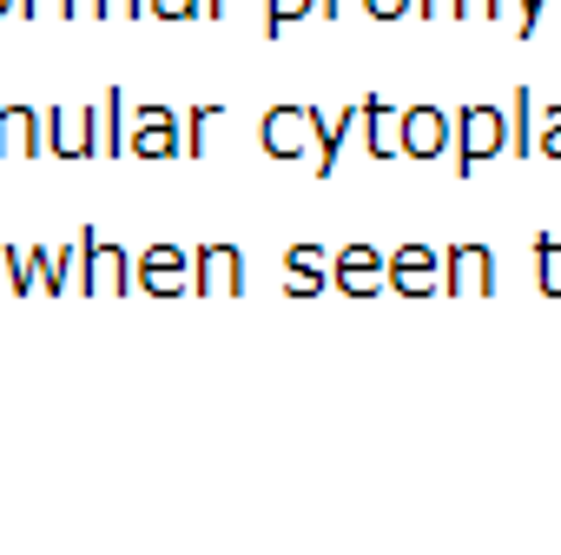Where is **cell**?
<instances>
[{
	"label": "cell",
	"mask_w": 561,
	"mask_h": 555,
	"mask_svg": "<svg viewBox=\"0 0 561 555\" xmlns=\"http://www.w3.org/2000/svg\"><path fill=\"white\" fill-rule=\"evenodd\" d=\"M364 120V106H351V113H337V120H324L318 113V179L324 172H337V152H344V133Z\"/></svg>",
	"instance_id": "13"
},
{
	"label": "cell",
	"mask_w": 561,
	"mask_h": 555,
	"mask_svg": "<svg viewBox=\"0 0 561 555\" xmlns=\"http://www.w3.org/2000/svg\"><path fill=\"white\" fill-rule=\"evenodd\" d=\"M449 139H456V120H443V106H410V113H397V146H403L410 159H436Z\"/></svg>",
	"instance_id": "3"
},
{
	"label": "cell",
	"mask_w": 561,
	"mask_h": 555,
	"mask_svg": "<svg viewBox=\"0 0 561 555\" xmlns=\"http://www.w3.org/2000/svg\"><path fill=\"white\" fill-rule=\"evenodd\" d=\"M364 126H370V152H377V159L403 152V146H397V113H390L383 100H364Z\"/></svg>",
	"instance_id": "14"
},
{
	"label": "cell",
	"mask_w": 561,
	"mask_h": 555,
	"mask_svg": "<svg viewBox=\"0 0 561 555\" xmlns=\"http://www.w3.org/2000/svg\"><path fill=\"white\" fill-rule=\"evenodd\" d=\"M8 8H14V0H0V14H8Z\"/></svg>",
	"instance_id": "30"
},
{
	"label": "cell",
	"mask_w": 561,
	"mask_h": 555,
	"mask_svg": "<svg viewBox=\"0 0 561 555\" xmlns=\"http://www.w3.org/2000/svg\"><path fill=\"white\" fill-rule=\"evenodd\" d=\"M364 8H370L377 21H397V14H410V8H416V0H364Z\"/></svg>",
	"instance_id": "26"
},
{
	"label": "cell",
	"mask_w": 561,
	"mask_h": 555,
	"mask_svg": "<svg viewBox=\"0 0 561 555\" xmlns=\"http://www.w3.org/2000/svg\"><path fill=\"white\" fill-rule=\"evenodd\" d=\"M318 146V113L311 106H277L264 113V152L271 159H305Z\"/></svg>",
	"instance_id": "2"
},
{
	"label": "cell",
	"mask_w": 561,
	"mask_h": 555,
	"mask_svg": "<svg viewBox=\"0 0 561 555\" xmlns=\"http://www.w3.org/2000/svg\"><path fill=\"white\" fill-rule=\"evenodd\" d=\"M139 285H146L152 298H179V285H192L185 251H179V245H152V251L139 258Z\"/></svg>",
	"instance_id": "7"
},
{
	"label": "cell",
	"mask_w": 561,
	"mask_h": 555,
	"mask_svg": "<svg viewBox=\"0 0 561 555\" xmlns=\"http://www.w3.org/2000/svg\"><path fill=\"white\" fill-rule=\"evenodd\" d=\"M285 292L291 298H318L324 292V245H291V258H285Z\"/></svg>",
	"instance_id": "11"
},
{
	"label": "cell",
	"mask_w": 561,
	"mask_h": 555,
	"mask_svg": "<svg viewBox=\"0 0 561 555\" xmlns=\"http://www.w3.org/2000/svg\"><path fill=\"white\" fill-rule=\"evenodd\" d=\"M535 152L561 159V106H548V120H541V133H535Z\"/></svg>",
	"instance_id": "21"
},
{
	"label": "cell",
	"mask_w": 561,
	"mask_h": 555,
	"mask_svg": "<svg viewBox=\"0 0 561 555\" xmlns=\"http://www.w3.org/2000/svg\"><path fill=\"white\" fill-rule=\"evenodd\" d=\"M8 278H14V292H34V285H41V271H34V251L8 245Z\"/></svg>",
	"instance_id": "20"
},
{
	"label": "cell",
	"mask_w": 561,
	"mask_h": 555,
	"mask_svg": "<svg viewBox=\"0 0 561 555\" xmlns=\"http://www.w3.org/2000/svg\"><path fill=\"white\" fill-rule=\"evenodd\" d=\"M515 8H522V21H515V34H535V27H541V8H548V0H515Z\"/></svg>",
	"instance_id": "25"
},
{
	"label": "cell",
	"mask_w": 561,
	"mask_h": 555,
	"mask_svg": "<svg viewBox=\"0 0 561 555\" xmlns=\"http://www.w3.org/2000/svg\"><path fill=\"white\" fill-rule=\"evenodd\" d=\"M502 0H456V21H489Z\"/></svg>",
	"instance_id": "24"
},
{
	"label": "cell",
	"mask_w": 561,
	"mask_h": 555,
	"mask_svg": "<svg viewBox=\"0 0 561 555\" xmlns=\"http://www.w3.org/2000/svg\"><path fill=\"white\" fill-rule=\"evenodd\" d=\"M535 278L548 298H561V238H535Z\"/></svg>",
	"instance_id": "16"
},
{
	"label": "cell",
	"mask_w": 561,
	"mask_h": 555,
	"mask_svg": "<svg viewBox=\"0 0 561 555\" xmlns=\"http://www.w3.org/2000/svg\"><path fill=\"white\" fill-rule=\"evenodd\" d=\"M508 152H535V133H528V93H515V106H508Z\"/></svg>",
	"instance_id": "19"
},
{
	"label": "cell",
	"mask_w": 561,
	"mask_h": 555,
	"mask_svg": "<svg viewBox=\"0 0 561 555\" xmlns=\"http://www.w3.org/2000/svg\"><path fill=\"white\" fill-rule=\"evenodd\" d=\"M337 285H344L351 298L383 292V258H377L370 245H344V251H337Z\"/></svg>",
	"instance_id": "10"
},
{
	"label": "cell",
	"mask_w": 561,
	"mask_h": 555,
	"mask_svg": "<svg viewBox=\"0 0 561 555\" xmlns=\"http://www.w3.org/2000/svg\"><path fill=\"white\" fill-rule=\"evenodd\" d=\"M495 285V258L482 245H449L443 258V292H489Z\"/></svg>",
	"instance_id": "8"
},
{
	"label": "cell",
	"mask_w": 561,
	"mask_h": 555,
	"mask_svg": "<svg viewBox=\"0 0 561 555\" xmlns=\"http://www.w3.org/2000/svg\"><path fill=\"white\" fill-rule=\"evenodd\" d=\"M318 0H264V34H285L291 21H305Z\"/></svg>",
	"instance_id": "17"
},
{
	"label": "cell",
	"mask_w": 561,
	"mask_h": 555,
	"mask_svg": "<svg viewBox=\"0 0 561 555\" xmlns=\"http://www.w3.org/2000/svg\"><path fill=\"white\" fill-rule=\"evenodd\" d=\"M41 120L27 113V106H0V152H41L47 139L34 133Z\"/></svg>",
	"instance_id": "12"
},
{
	"label": "cell",
	"mask_w": 561,
	"mask_h": 555,
	"mask_svg": "<svg viewBox=\"0 0 561 555\" xmlns=\"http://www.w3.org/2000/svg\"><path fill=\"white\" fill-rule=\"evenodd\" d=\"M21 14H34V21H47V14H67L73 21V0H14Z\"/></svg>",
	"instance_id": "23"
},
{
	"label": "cell",
	"mask_w": 561,
	"mask_h": 555,
	"mask_svg": "<svg viewBox=\"0 0 561 555\" xmlns=\"http://www.w3.org/2000/svg\"><path fill=\"white\" fill-rule=\"evenodd\" d=\"M318 14H324V21H337V0H318Z\"/></svg>",
	"instance_id": "29"
},
{
	"label": "cell",
	"mask_w": 561,
	"mask_h": 555,
	"mask_svg": "<svg viewBox=\"0 0 561 555\" xmlns=\"http://www.w3.org/2000/svg\"><path fill=\"white\" fill-rule=\"evenodd\" d=\"M238 285H244V258H238V245H225V238L205 245L198 264H192V292H211V298H218V292H238Z\"/></svg>",
	"instance_id": "5"
},
{
	"label": "cell",
	"mask_w": 561,
	"mask_h": 555,
	"mask_svg": "<svg viewBox=\"0 0 561 555\" xmlns=\"http://www.w3.org/2000/svg\"><path fill=\"white\" fill-rule=\"evenodd\" d=\"M126 152H139V159H172V152H179V120H172L165 106H146V113H133Z\"/></svg>",
	"instance_id": "6"
},
{
	"label": "cell",
	"mask_w": 561,
	"mask_h": 555,
	"mask_svg": "<svg viewBox=\"0 0 561 555\" xmlns=\"http://www.w3.org/2000/svg\"><path fill=\"white\" fill-rule=\"evenodd\" d=\"M146 8L159 21H192V14H205V0H146Z\"/></svg>",
	"instance_id": "22"
},
{
	"label": "cell",
	"mask_w": 561,
	"mask_h": 555,
	"mask_svg": "<svg viewBox=\"0 0 561 555\" xmlns=\"http://www.w3.org/2000/svg\"><path fill=\"white\" fill-rule=\"evenodd\" d=\"M390 285H397L403 298H430V292L443 285V258H436L430 245H403V251L390 258Z\"/></svg>",
	"instance_id": "4"
},
{
	"label": "cell",
	"mask_w": 561,
	"mask_h": 555,
	"mask_svg": "<svg viewBox=\"0 0 561 555\" xmlns=\"http://www.w3.org/2000/svg\"><path fill=\"white\" fill-rule=\"evenodd\" d=\"M185 126H192V133H185V152H205V146H211V133L225 126V106H198Z\"/></svg>",
	"instance_id": "18"
},
{
	"label": "cell",
	"mask_w": 561,
	"mask_h": 555,
	"mask_svg": "<svg viewBox=\"0 0 561 555\" xmlns=\"http://www.w3.org/2000/svg\"><path fill=\"white\" fill-rule=\"evenodd\" d=\"M416 14H423V21H443V14L456 21V0H416Z\"/></svg>",
	"instance_id": "28"
},
{
	"label": "cell",
	"mask_w": 561,
	"mask_h": 555,
	"mask_svg": "<svg viewBox=\"0 0 561 555\" xmlns=\"http://www.w3.org/2000/svg\"><path fill=\"white\" fill-rule=\"evenodd\" d=\"M456 172H476L489 152H508V113H495V106H462L456 113Z\"/></svg>",
	"instance_id": "1"
},
{
	"label": "cell",
	"mask_w": 561,
	"mask_h": 555,
	"mask_svg": "<svg viewBox=\"0 0 561 555\" xmlns=\"http://www.w3.org/2000/svg\"><path fill=\"white\" fill-rule=\"evenodd\" d=\"M100 152H126V100L119 93H106V106H100Z\"/></svg>",
	"instance_id": "15"
},
{
	"label": "cell",
	"mask_w": 561,
	"mask_h": 555,
	"mask_svg": "<svg viewBox=\"0 0 561 555\" xmlns=\"http://www.w3.org/2000/svg\"><path fill=\"white\" fill-rule=\"evenodd\" d=\"M80 238H87V278H80V292H126V251L113 238H93V231H80Z\"/></svg>",
	"instance_id": "9"
},
{
	"label": "cell",
	"mask_w": 561,
	"mask_h": 555,
	"mask_svg": "<svg viewBox=\"0 0 561 555\" xmlns=\"http://www.w3.org/2000/svg\"><path fill=\"white\" fill-rule=\"evenodd\" d=\"M139 8H146V0H100V14H106V21H133Z\"/></svg>",
	"instance_id": "27"
}]
</instances>
